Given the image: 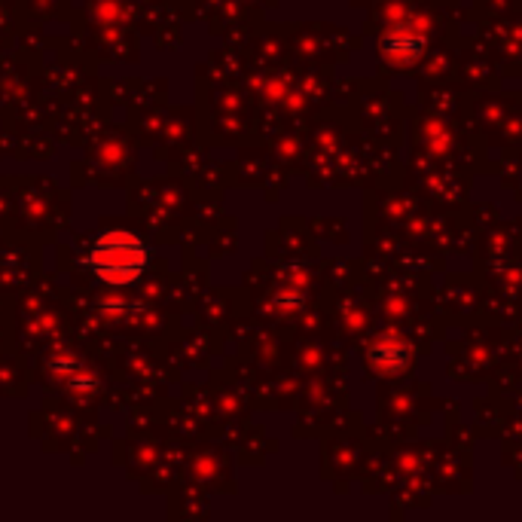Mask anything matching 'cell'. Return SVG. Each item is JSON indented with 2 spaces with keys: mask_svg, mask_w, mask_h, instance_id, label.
I'll use <instances>...</instances> for the list:
<instances>
[{
  "mask_svg": "<svg viewBox=\"0 0 522 522\" xmlns=\"http://www.w3.org/2000/svg\"><path fill=\"white\" fill-rule=\"evenodd\" d=\"M150 248L144 245V239H138L129 229H107L92 242L89 254H86V266L113 287H129L135 284L147 266H150Z\"/></svg>",
  "mask_w": 522,
  "mask_h": 522,
  "instance_id": "obj_1",
  "label": "cell"
}]
</instances>
